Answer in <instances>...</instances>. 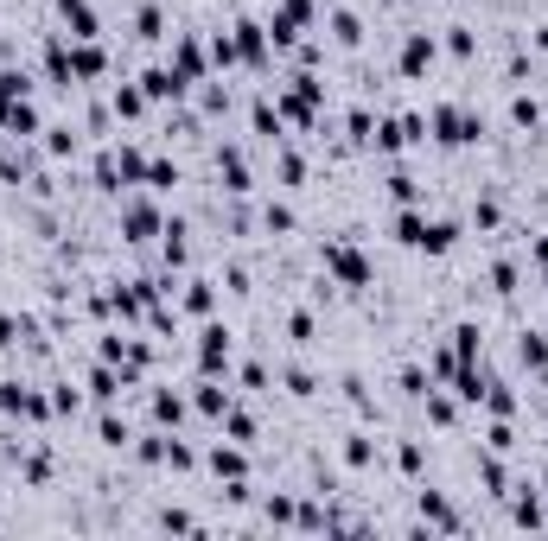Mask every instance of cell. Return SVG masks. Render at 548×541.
Wrapping results in <instances>:
<instances>
[{
	"instance_id": "6da1fadb",
	"label": "cell",
	"mask_w": 548,
	"mask_h": 541,
	"mask_svg": "<svg viewBox=\"0 0 548 541\" xmlns=\"http://www.w3.org/2000/svg\"><path fill=\"white\" fill-rule=\"evenodd\" d=\"M427 141H434V147H478V141H485V115L459 109V102H434V115H427Z\"/></svg>"
},
{
	"instance_id": "7a4b0ae2",
	"label": "cell",
	"mask_w": 548,
	"mask_h": 541,
	"mask_svg": "<svg viewBox=\"0 0 548 541\" xmlns=\"http://www.w3.org/2000/svg\"><path fill=\"white\" fill-rule=\"evenodd\" d=\"M319 268L332 274V281L345 287V293H364V287L376 281V268H370L364 255H357V242H351V236H332V242H325V249H319Z\"/></svg>"
},
{
	"instance_id": "3957f363",
	"label": "cell",
	"mask_w": 548,
	"mask_h": 541,
	"mask_svg": "<svg viewBox=\"0 0 548 541\" xmlns=\"http://www.w3.org/2000/svg\"><path fill=\"white\" fill-rule=\"evenodd\" d=\"M230 370H236V331L224 319H204V331H198V376H224L230 382Z\"/></svg>"
},
{
	"instance_id": "277c9868",
	"label": "cell",
	"mask_w": 548,
	"mask_h": 541,
	"mask_svg": "<svg viewBox=\"0 0 548 541\" xmlns=\"http://www.w3.org/2000/svg\"><path fill=\"white\" fill-rule=\"evenodd\" d=\"M230 39H236V64H249V71H268V64H274L268 20H236V26H230Z\"/></svg>"
},
{
	"instance_id": "5b68a950",
	"label": "cell",
	"mask_w": 548,
	"mask_h": 541,
	"mask_svg": "<svg viewBox=\"0 0 548 541\" xmlns=\"http://www.w3.org/2000/svg\"><path fill=\"white\" fill-rule=\"evenodd\" d=\"M415 522H421V529H440V535L466 529V516L453 510V497L447 491H427V478H421V491H415Z\"/></svg>"
},
{
	"instance_id": "8992f818",
	"label": "cell",
	"mask_w": 548,
	"mask_h": 541,
	"mask_svg": "<svg viewBox=\"0 0 548 541\" xmlns=\"http://www.w3.org/2000/svg\"><path fill=\"white\" fill-rule=\"evenodd\" d=\"M166 64H173V71H179L185 83H192V90H198V83L217 71V64H211V51L198 45V32H179V39H173V58H166Z\"/></svg>"
},
{
	"instance_id": "52a82bcc",
	"label": "cell",
	"mask_w": 548,
	"mask_h": 541,
	"mask_svg": "<svg viewBox=\"0 0 548 541\" xmlns=\"http://www.w3.org/2000/svg\"><path fill=\"white\" fill-rule=\"evenodd\" d=\"M434 58H440V39H434V32H408L396 71H402V77H427V71H434Z\"/></svg>"
},
{
	"instance_id": "ba28073f",
	"label": "cell",
	"mask_w": 548,
	"mask_h": 541,
	"mask_svg": "<svg viewBox=\"0 0 548 541\" xmlns=\"http://www.w3.org/2000/svg\"><path fill=\"white\" fill-rule=\"evenodd\" d=\"M141 90H147V102H185V96H192V83H185L173 64H147V71H141Z\"/></svg>"
},
{
	"instance_id": "9c48e42d",
	"label": "cell",
	"mask_w": 548,
	"mask_h": 541,
	"mask_svg": "<svg viewBox=\"0 0 548 541\" xmlns=\"http://www.w3.org/2000/svg\"><path fill=\"white\" fill-rule=\"evenodd\" d=\"M204 471H211L217 484H224V478H249V446H236V440H217L211 452H204Z\"/></svg>"
},
{
	"instance_id": "30bf717a",
	"label": "cell",
	"mask_w": 548,
	"mask_h": 541,
	"mask_svg": "<svg viewBox=\"0 0 548 541\" xmlns=\"http://www.w3.org/2000/svg\"><path fill=\"white\" fill-rule=\"evenodd\" d=\"M160 211H153V204L147 198H128L122 204V242H153V236H160Z\"/></svg>"
},
{
	"instance_id": "8fae6325",
	"label": "cell",
	"mask_w": 548,
	"mask_h": 541,
	"mask_svg": "<svg viewBox=\"0 0 548 541\" xmlns=\"http://www.w3.org/2000/svg\"><path fill=\"white\" fill-rule=\"evenodd\" d=\"M160 261H166V274H179L185 261H192V230H185V217L160 223Z\"/></svg>"
},
{
	"instance_id": "7c38bea8",
	"label": "cell",
	"mask_w": 548,
	"mask_h": 541,
	"mask_svg": "<svg viewBox=\"0 0 548 541\" xmlns=\"http://www.w3.org/2000/svg\"><path fill=\"white\" fill-rule=\"evenodd\" d=\"M71 77L77 83H102L109 77V51H102L96 39H71Z\"/></svg>"
},
{
	"instance_id": "4fadbf2b",
	"label": "cell",
	"mask_w": 548,
	"mask_h": 541,
	"mask_svg": "<svg viewBox=\"0 0 548 541\" xmlns=\"http://www.w3.org/2000/svg\"><path fill=\"white\" fill-rule=\"evenodd\" d=\"M147 414H153V427H160V433H179V421L192 414V401H185L179 389H153L147 395Z\"/></svg>"
},
{
	"instance_id": "5bb4252c",
	"label": "cell",
	"mask_w": 548,
	"mask_h": 541,
	"mask_svg": "<svg viewBox=\"0 0 548 541\" xmlns=\"http://www.w3.org/2000/svg\"><path fill=\"white\" fill-rule=\"evenodd\" d=\"M217 179H224V191H230V198H249V191H255L243 147H217Z\"/></svg>"
},
{
	"instance_id": "9a60e30c",
	"label": "cell",
	"mask_w": 548,
	"mask_h": 541,
	"mask_svg": "<svg viewBox=\"0 0 548 541\" xmlns=\"http://www.w3.org/2000/svg\"><path fill=\"white\" fill-rule=\"evenodd\" d=\"M504 503H510V522H517V529H548V510H542V491H536V484H517Z\"/></svg>"
},
{
	"instance_id": "2e32d148",
	"label": "cell",
	"mask_w": 548,
	"mask_h": 541,
	"mask_svg": "<svg viewBox=\"0 0 548 541\" xmlns=\"http://www.w3.org/2000/svg\"><path fill=\"white\" fill-rule=\"evenodd\" d=\"M472 465H478V484H485V497H498V503H504L510 491H517V484H510V465H504V452H491V446H485Z\"/></svg>"
},
{
	"instance_id": "e0dca14e",
	"label": "cell",
	"mask_w": 548,
	"mask_h": 541,
	"mask_svg": "<svg viewBox=\"0 0 548 541\" xmlns=\"http://www.w3.org/2000/svg\"><path fill=\"white\" fill-rule=\"evenodd\" d=\"M51 7H58V20L71 26V39H102V20H96L90 0H51Z\"/></svg>"
},
{
	"instance_id": "ac0fdd59",
	"label": "cell",
	"mask_w": 548,
	"mask_h": 541,
	"mask_svg": "<svg viewBox=\"0 0 548 541\" xmlns=\"http://www.w3.org/2000/svg\"><path fill=\"white\" fill-rule=\"evenodd\" d=\"M179 312H192V319H211V312H217V281H204V274L179 281Z\"/></svg>"
},
{
	"instance_id": "d6986e66",
	"label": "cell",
	"mask_w": 548,
	"mask_h": 541,
	"mask_svg": "<svg viewBox=\"0 0 548 541\" xmlns=\"http://www.w3.org/2000/svg\"><path fill=\"white\" fill-rule=\"evenodd\" d=\"M96 446H109V452H128L134 446V427L115 414V401H102V414H96Z\"/></svg>"
},
{
	"instance_id": "ffe728a7",
	"label": "cell",
	"mask_w": 548,
	"mask_h": 541,
	"mask_svg": "<svg viewBox=\"0 0 548 541\" xmlns=\"http://www.w3.org/2000/svg\"><path fill=\"white\" fill-rule=\"evenodd\" d=\"M517 363L536 382H548V331H517Z\"/></svg>"
},
{
	"instance_id": "44dd1931",
	"label": "cell",
	"mask_w": 548,
	"mask_h": 541,
	"mask_svg": "<svg viewBox=\"0 0 548 541\" xmlns=\"http://www.w3.org/2000/svg\"><path fill=\"white\" fill-rule=\"evenodd\" d=\"M83 389H90L96 401H122V389H128V382H122V370H115V363H90V370H83Z\"/></svg>"
},
{
	"instance_id": "7402d4cb",
	"label": "cell",
	"mask_w": 548,
	"mask_h": 541,
	"mask_svg": "<svg viewBox=\"0 0 548 541\" xmlns=\"http://www.w3.org/2000/svg\"><path fill=\"white\" fill-rule=\"evenodd\" d=\"M20 344H32V351H39V325L26 319V312H0V351H20Z\"/></svg>"
},
{
	"instance_id": "603a6c76",
	"label": "cell",
	"mask_w": 548,
	"mask_h": 541,
	"mask_svg": "<svg viewBox=\"0 0 548 541\" xmlns=\"http://www.w3.org/2000/svg\"><path fill=\"white\" fill-rule=\"evenodd\" d=\"M325 32H332V45H338V51H357V45H364V13H351V7H332V20H325Z\"/></svg>"
},
{
	"instance_id": "cb8c5ba5",
	"label": "cell",
	"mask_w": 548,
	"mask_h": 541,
	"mask_svg": "<svg viewBox=\"0 0 548 541\" xmlns=\"http://www.w3.org/2000/svg\"><path fill=\"white\" fill-rule=\"evenodd\" d=\"M45 77L58 83V90H77V77H71V45H64L58 32L45 39Z\"/></svg>"
},
{
	"instance_id": "d4e9b609",
	"label": "cell",
	"mask_w": 548,
	"mask_h": 541,
	"mask_svg": "<svg viewBox=\"0 0 548 541\" xmlns=\"http://www.w3.org/2000/svg\"><path fill=\"white\" fill-rule=\"evenodd\" d=\"M134 39H141V45L166 39V7H160V0H141V7H134Z\"/></svg>"
},
{
	"instance_id": "484cf974",
	"label": "cell",
	"mask_w": 548,
	"mask_h": 541,
	"mask_svg": "<svg viewBox=\"0 0 548 541\" xmlns=\"http://www.w3.org/2000/svg\"><path fill=\"white\" fill-rule=\"evenodd\" d=\"M338 459H345V471H376V440H370L364 427H357V433H345Z\"/></svg>"
},
{
	"instance_id": "4316f807",
	"label": "cell",
	"mask_w": 548,
	"mask_h": 541,
	"mask_svg": "<svg viewBox=\"0 0 548 541\" xmlns=\"http://www.w3.org/2000/svg\"><path fill=\"white\" fill-rule=\"evenodd\" d=\"M109 109H115V121H141V115L153 109V102H147V90H141V83H115Z\"/></svg>"
},
{
	"instance_id": "83f0119b",
	"label": "cell",
	"mask_w": 548,
	"mask_h": 541,
	"mask_svg": "<svg viewBox=\"0 0 548 541\" xmlns=\"http://www.w3.org/2000/svg\"><path fill=\"white\" fill-rule=\"evenodd\" d=\"M510 128H523V134H542V128H548L542 102L529 96V90H517V96H510Z\"/></svg>"
},
{
	"instance_id": "f1b7e54d",
	"label": "cell",
	"mask_w": 548,
	"mask_h": 541,
	"mask_svg": "<svg viewBox=\"0 0 548 541\" xmlns=\"http://www.w3.org/2000/svg\"><path fill=\"white\" fill-rule=\"evenodd\" d=\"M453 357H459V363H478V357H485V325H478V319H459V325H453Z\"/></svg>"
},
{
	"instance_id": "f546056e",
	"label": "cell",
	"mask_w": 548,
	"mask_h": 541,
	"mask_svg": "<svg viewBox=\"0 0 548 541\" xmlns=\"http://www.w3.org/2000/svg\"><path fill=\"white\" fill-rule=\"evenodd\" d=\"M294 516H300V497H294V491L262 497V522H268V529H294Z\"/></svg>"
},
{
	"instance_id": "4dcf8cb0",
	"label": "cell",
	"mask_w": 548,
	"mask_h": 541,
	"mask_svg": "<svg viewBox=\"0 0 548 541\" xmlns=\"http://www.w3.org/2000/svg\"><path fill=\"white\" fill-rule=\"evenodd\" d=\"M217 427H224V440H236V446H255V433H262V421H255L249 408H236V401H230V414Z\"/></svg>"
},
{
	"instance_id": "1f68e13d",
	"label": "cell",
	"mask_w": 548,
	"mask_h": 541,
	"mask_svg": "<svg viewBox=\"0 0 548 541\" xmlns=\"http://www.w3.org/2000/svg\"><path fill=\"white\" fill-rule=\"evenodd\" d=\"M485 281H491V293H498V300H510V293L523 287V261L498 255V261H491V274H485Z\"/></svg>"
},
{
	"instance_id": "d6a6232c",
	"label": "cell",
	"mask_w": 548,
	"mask_h": 541,
	"mask_svg": "<svg viewBox=\"0 0 548 541\" xmlns=\"http://www.w3.org/2000/svg\"><path fill=\"white\" fill-rule=\"evenodd\" d=\"M262 230H268V236H294V230H300V217H294V204H281V198H268V204H262Z\"/></svg>"
},
{
	"instance_id": "836d02e7",
	"label": "cell",
	"mask_w": 548,
	"mask_h": 541,
	"mask_svg": "<svg viewBox=\"0 0 548 541\" xmlns=\"http://www.w3.org/2000/svg\"><path fill=\"white\" fill-rule=\"evenodd\" d=\"M153 529H166V535H198L204 522L192 510H179V503H166V510H153Z\"/></svg>"
},
{
	"instance_id": "e575fe53",
	"label": "cell",
	"mask_w": 548,
	"mask_h": 541,
	"mask_svg": "<svg viewBox=\"0 0 548 541\" xmlns=\"http://www.w3.org/2000/svg\"><path fill=\"white\" fill-rule=\"evenodd\" d=\"M396 471H402L408 484H421V478H427V446H421V440H402V446H396Z\"/></svg>"
},
{
	"instance_id": "d590c367",
	"label": "cell",
	"mask_w": 548,
	"mask_h": 541,
	"mask_svg": "<svg viewBox=\"0 0 548 541\" xmlns=\"http://www.w3.org/2000/svg\"><path fill=\"white\" fill-rule=\"evenodd\" d=\"M281 382H287V395H294V401H313V395L325 389V382H319L313 370H306V363H287V370H281Z\"/></svg>"
},
{
	"instance_id": "8d00e7d4",
	"label": "cell",
	"mask_w": 548,
	"mask_h": 541,
	"mask_svg": "<svg viewBox=\"0 0 548 541\" xmlns=\"http://www.w3.org/2000/svg\"><path fill=\"white\" fill-rule=\"evenodd\" d=\"M204 465V452L192 440H179V433H166V471H198Z\"/></svg>"
},
{
	"instance_id": "74e56055",
	"label": "cell",
	"mask_w": 548,
	"mask_h": 541,
	"mask_svg": "<svg viewBox=\"0 0 548 541\" xmlns=\"http://www.w3.org/2000/svg\"><path fill=\"white\" fill-rule=\"evenodd\" d=\"M45 153H51V160H77V128H71V121H51V128H45Z\"/></svg>"
},
{
	"instance_id": "f35d334b",
	"label": "cell",
	"mask_w": 548,
	"mask_h": 541,
	"mask_svg": "<svg viewBox=\"0 0 548 541\" xmlns=\"http://www.w3.org/2000/svg\"><path fill=\"white\" fill-rule=\"evenodd\" d=\"M338 389H345V401H351L357 414H364V421H376V401H370V382L357 376V370H345V382H338Z\"/></svg>"
},
{
	"instance_id": "ab89813d",
	"label": "cell",
	"mask_w": 548,
	"mask_h": 541,
	"mask_svg": "<svg viewBox=\"0 0 548 541\" xmlns=\"http://www.w3.org/2000/svg\"><path fill=\"white\" fill-rule=\"evenodd\" d=\"M478 408H485V414H510V421H517V395H510V382L491 376V382H485V401H478Z\"/></svg>"
},
{
	"instance_id": "60d3db41",
	"label": "cell",
	"mask_w": 548,
	"mask_h": 541,
	"mask_svg": "<svg viewBox=\"0 0 548 541\" xmlns=\"http://www.w3.org/2000/svg\"><path fill=\"white\" fill-rule=\"evenodd\" d=\"M389 204H396V211H402V204H421V179H415V172H389Z\"/></svg>"
},
{
	"instance_id": "b9f144b4",
	"label": "cell",
	"mask_w": 548,
	"mask_h": 541,
	"mask_svg": "<svg viewBox=\"0 0 548 541\" xmlns=\"http://www.w3.org/2000/svg\"><path fill=\"white\" fill-rule=\"evenodd\" d=\"M485 446H491V452H504V459L517 452V427H510V414H491V427H485Z\"/></svg>"
},
{
	"instance_id": "7bdbcfd3",
	"label": "cell",
	"mask_w": 548,
	"mask_h": 541,
	"mask_svg": "<svg viewBox=\"0 0 548 541\" xmlns=\"http://www.w3.org/2000/svg\"><path fill=\"white\" fill-rule=\"evenodd\" d=\"M115 166H122V179H128V185H147V153H141V147H128V141H122V147H115Z\"/></svg>"
},
{
	"instance_id": "ee69618b",
	"label": "cell",
	"mask_w": 548,
	"mask_h": 541,
	"mask_svg": "<svg viewBox=\"0 0 548 541\" xmlns=\"http://www.w3.org/2000/svg\"><path fill=\"white\" fill-rule=\"evenodd\" d=\"M396 389H402L408 401H421L427 389H434V376H427V363H402V376H396Z\"/></svg>"
},
{
	"instance_id": "f6af8a7d",
	"label": "cell",
	"mask_w": 548,
	"mask_h": 541,
	"mask_svg": "<svg viewBox=\"0 0 548 541\" xmlns=\"http://www.w3.org/2000/svg\"><path fill=\"white\" fill-rule=\"evenodd\" d=\"M179 179H185V172L173 160H147V191H160V198H166V191H179Z\"/></svg>"
},
{
	"instance_id": "bcb514c9",
	"label": "cell",
	"mask_w": 548,
	"mask_h": 541,
	"mask_svg": "<svg viewBox=\"0 0 548 541\" xmlns=\"http://www.w3.org/2000/svg\"><path fill=\"white\" fill-rule=\"evenodd\" d=\"M440 45H447L459 64H472V58H478V32H472V26H447V39H440Z\"/></svg>"
},
{
	"instance_id": "7dc6e473",
	"label": "cell",
	"mask_w": 548,
	"mask_h": 541,
	"mask_svg": "<svg viewBox=\"0 0 548 541\" xmlns=\"http://www.w3.org/2000/svg\"><path fill=\"white\" fill-rule=\"evenodd\" d=\"M77 408H83V395L71 389V382H51V421H71Z\"/></svg>"
},
{
	"instance_id": "c3c4849f",
	"label": "cell",
	"mask_w": 548,
	"mask_h": 541,
	"mask_svg": "<svg viewBox=\"0 0 548 541\" xmlns=\"http://www.w3.org/2000/svg\"><path fill=\"white\" fill-rule=\"evenodd\" d=\"M274 172H281V185H300V179H306V160L281 141V153H274Z\"/></svg>"
},
{
	"instance_id": "681fc988",
	"label": "cell",
	"mask_w": 548,
	"mask_h": 541,
	"mask_svg": "<svg viewBox=\"0 0 548 541\" xmlns=\"http://www.w3.org/2000/svg\"><path fill=\"white\" fill-rule=\"evenodd\" d=\"M128 452H134V459H141V465H166V433H160V427H153V433H147V440H134Z\"/></svg>"
},
{
	"instance_id": "f907efd6",
	"label": "cell",
	"mask_w": 548,
	"mask_h": 541,
	"mask_svg": "<svg viewBox=\"0 0 548 541\" xmlns=\"http://www.w3.org/2000/svg\"><path fill=\"white\" fill-rule=\"evenodd\" d=\"M313 331H319V319H313V312H287V338H294V344H313Z\"/></svg>"
},
{
	"instance_id": "816d5d0a",
	"label": "cell",
	"mask_w": 548,
	"mask_h": 541,
	"mask_svg": "<svg viewBox=\"0 0 548 541\" xmlns=\"http://www.w3.org/2000/svg\"><path fill=\"white\" fill-rule=\"evenodd\" d=\"M472 223H478V230H498V223H504V204H498V198H478V204H472Z\"/></svg>"
},
{
	"instance_id": "f5cc1de1",
	"label": "cell",
	"mask_w": 548,
	"mask_h": 541,
	"mask_svg": "<svg viewBox=\"0 0 548 541\" xmlns=\"http://www.w3.org/2000/svg\"><path fill=\"white\" fill-rule=\"evenodd\" d=\"M198 109H204V115H224V109H230V90H217V83L204 77V90H198Z\"/></svg>"
},
{
	"instance_id": "db71d44e",
	"label": "cell",
	"mask_w": 548,
	"mask_h": 541,
	"mask_svg": "<svg viewBox=\"0 0 548 541\" xmlns=\"http://www.w3.org/2000/svg\"><path fill=\"white\" fill-rule=\"evenodd\" d=\"M281 20H294V26L306 32V26L319 20V13H313V0H281Z\"/></svg>"
},
{
	"instance_id": "11a10c76",
	"label": "cell",
	"mask_w": 548,
	"mask_h": 541,
	"mask_svg": "<svg viewBox=\"0 0 548 541\" xmlns=\"http://www.w3.org/2000/svg\"><path fill=\"white\" fill-rule=\"evenodd\" d=\"M243 389H255V395L268 389V363H243Z\"/></svg>"
},
{
	"instance_id": "9f6ffc18",
	"label": "cell",
	"mask_w": 548,
	"mask_h": 541,
	"mask_svg": "<svg viewBox=\"0 0 548 541\" xmlns=\"http://www.w3.org/2000/svg\"><path fill=\"white\" fill-rule=\"evenodd\" d=\"M224 281H230V293H249V268H243V261H230Z\"/></svg>"
},
{
	"instance_id": "6f0895ef",
	"label": "cell",
	"mask_w": 548,
	"mask_h": 541,
	"mask_svg": "<svg viewBox=\"0 0 548 541\" xmlns=\"http://www.w3.org/2000/svg\"><path fill=\"white\" fill-rule=\"evenodd\" d=\"M529 51H542V58H548V20L529 26Z\"/></svg>"
}]
</instances>
